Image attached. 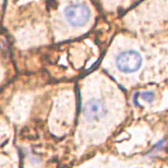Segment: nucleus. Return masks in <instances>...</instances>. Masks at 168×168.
I'll return each instance as SVG.
<instances>
[{"mask_svg": "<svg viewBox=\"0 0 168 168\" xmlns=\"http://www.w3.org/2000/svg\"><path fill=\"white\" fill-rule=\"evenodd\" d=\"M66 19L73 26H82L86 23L91 15L89 7L85 3L72 2L65 10Z\"/></svg>", "mask_w": 168, "mask_h": 168, "instance_id": "obj_1", "label": "nucleus"}, {"mask_svg": "<svg viewBox=\"0 0 168 168\" xmlns=\"http://www.w3.org/2000/svg\"><path fill=\"white\" fill-rule=\"evenodd\" d=\"M142 56L135 50H127L120 53L117 57V66L120 71L132 73L139 70L142 65Z\"/></svg>", "mask_w": 168, "mask_h": 168, "instance_id": "obj_2", "label": "nucleus"}, {"mask_svg": "<svg viewBox=\"0 0 168 168\" xmlns=\"http://www.w3.org/2000/svg\"><path fill=\"white\" fill-rule=\"evenodd\" d=\"M107 114V108L103 101L97 98H92L86 103L84 107V115L90 121L99 120Z\"/></svg>", "mask_w": 168, "mask_h": 168, "instance_id": "obj_3", "label": "nucleus"}, {"mask_svg": "<svg viewBox=\"0 0 168 168\" xmlns=\"http://www.w3.org/2000/svg\"><path fill=\"white\" fill-rule=\"evenodd\" d=\"M139 95H141L142 99H144V101L147 102V103H152V102H154V99H155V93L151 91L141 92V93H139Z\"/></svg>", "mask_w": 168, "mask_h": 168, "instance_id": "obj_4", "label": "nucleus"}]
</instances>
